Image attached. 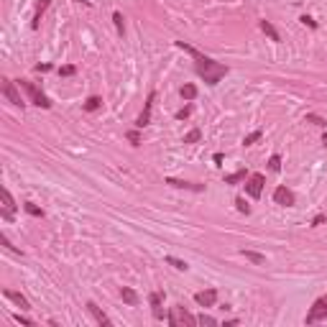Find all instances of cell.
Here are the masks:
<instances>
[{
    "instance_id": "cell-1",
    "label": "cell",
    "mask_w": 327,
    "mask_h": 327,
    "mask_svg": "<svg viewBox=\"0 0 327 327\" xmlns=\"http://www.w3.org/2000/svg\"><path fill=\"white\" fill-rule=\"evenodd\" d=\"M176 46L179 49H184L192 59H195V72L200 74V77L204 80V84H217L222 77L228 74V67L225 64H220V62H215V59H210V56H204V54H200L195 46H189V43H184V41H176Z\"/></svg>"
},
{
    "instance_id": "cell-2",
    "label": "cell",
    "mask_w": 327,
    "mask_h": 327,
    "mask_svg": "<svg viewBox=\"0 0 327 327\" xmlns=\"http://www.w3.org/2000/svg\"><path fill=\"white\" fill-rule=\"evenodd\" d=\"M18 87H21V90H26L28 100H31L36 108H43V110H49V108L54 105V102H51V100H49L46 95H43V92L39 90V87H36V84H34L31 80H18Z\"/></svg>"
},
{
    "instance_id": "cell-3",
    "label": "cell",
    "mask_w": 327,
    "mask_h": 327,
    "mask_svg": "<svg viewBox=\"0 0 327 327\" xmlns=\"http://www.w3.org/2000/svg\"><path fill=\"white\" fill-rule=\"evenodd\" d=\"M166 322L171 327H192V325H197V317L195 315H189V312L184 307H171L169 309V315H166Z\"/></svg>"
},
{
    "instance_id": "cell-4",
    "label": "cell",
    "mask_w": 327,
    "mask_h": 327,
    "mask_svg": "<svg viewBox=\"0 0 327 327\" xmlns=\"http://www.w3.org/2000/svg\"><path fill=\"white\" fill-rule=\"evenodd\" d=\"M322 320H327V294H325V296H320V299L309 307L307 317H304V322H307V325H317V322H322Z\"/></svg>"
},
{
    "instance_id": "cell-5",
    "label": "cell",
    "mask_w": 327,
    "mask_h": 327,
    "mask_svg": "<svg viewBox=\"0 0 327 327\" xmlns=\"http://www.w3.org/2000/svg\"><path fill=\"white\" fill-rule=\"evenodd\" d=\"M21 87H18V82H10V80H3V95H5V100L10 102V105H16V108H23V100H21Z\"/></svg>"
},
{
    "instance_id": "cell-6",
    "label": "cell",
    "mask_w": 327,
    "mask_h": 327,
    "mask_svg": "<svg viewBox=\"0 0 327 327\" xmlns=\"http://www.w3.org/2000/svg\"><path fill=\"white\" fill-rule=\"evenodd\" d=\"M263 184H266V176L263 174H250L248 179H245V192L253 200H258L261 197V192H263Z\"/></svg>"
},
{
    "instance_id": "cell-7",
    "label": "cell",
    "mask_w": 327,
    "mask_h": 327,
    "mask_svg": "<svg viewBox=\"0 0 327 327\" xmlns=\"http://www.w3.org/2000/svg\"><path fill=\"white\" fill-rule=\"evenodd\" d=\"M0 200H3V220H13V217H16V200H13V195H10V192L3 187V189H0Z\"/></svg>"
},
{
    "instance_id": "cell-8",
    "label": "cell",
    "mask_w": 327,
    "mask_h": 327,
    "mask_svg": "<svg viewBox=\"0 0 327 327\" xmlns=\"http://www.w3.org/2000/svg\"><path fill=\"white\" fill-rule=\"evenodd\" d=\"M274 202H276V204H284V207H294V204H296V197H294V192H291L289 187H276Z\"/></svg>"
},
{
    "instance_id": "cell-9",
    "label": "cell",
    "mask_w": 327,
    "mask_h": 327,
    "mask_svg": "<svg viewBox=\"0 0 327 327\" xmlns=\"http://www.w3.org/2000/svg\"><path fill=\"white\" fill-rule=\"evenodd\" d=\"M154 100H156V92H151V95H148L146 105H143V113L138 115V121H136V128H143V125H148V123H151V110H154Z\"/></svg>"
},
{
    "instance_id": "cell-10",
    "label": "cell",
    "mask_w": 327,
    "mask_h": 327,
    "mask_svg": "<svg viewBox=\"0 0 327 327\" xmlns=\"http://www.w3.org/2000/svg\"><path fill=\"white\" fill-rule=\"evenodd\" d=\"M195 302H197L200 307H215V302H217V289L197 291V294H195Z\"/></svg>"
},
{
    "instance_id": "cell-11",
    "label": "cell",
    "mask_w": 327,
    "mask_h": 327,
    "mask_svg": "<svg viewBox=\"0 0 327 327\" xmlns=\"http://www.w3.org/2000/svg\"><path fill=\"white\" fill-rule=\"evenodd\" d=\"M87 309H90V315L95 317V322H97V325H110V317H108L105 312H102L95 302H87Z\"/></svg>"
},
{
    "instance_id": "cell-12",
    "label": "cell",
    "mask_w": 327,
    "mask_h": 327,
    "mask_svg": "<svg viewBox=\"0 0 327 327\" xmlns=\"http://www.w3.org/2000/svg\"><path fill=\"white\" fill-rule=\"evenodd\" d=\"M166 184L169 187H176V189H192V192H202L204 189V184H195V182H182V179H166Z\"/></svg>"
},
{
    "instance_id": "cell-13",
    "label": "cell",
    "mask_w": 327,
    "mask_h": 327,
    "mask_svg": "<svg viewBox=\"0 0 327 327\" xmlns=\"http://www.w3.org/2000/svg\"><path fill=\"white\" fill-rule=\"evenodd\" d=\"M3 294L8 296V299H10V302H16V304H18L21 309H31V304H28V299H26V296H23V294H18V291H13V289H5Z\"/></svg>"
},
{
    "instance_id": "cell-14",
    "label": "cell",
    "mask_w": 327,
    "mask_h": 327,
    "mask_svg": "<svg viewBox=\"0 0 327 327\" xmlns=\"http://www.w3.org/2000/svg\"><path fill=\"white\" fill-rule=\"evenodd\" d=\"M161 291H154L151 296H148V302H151V309H154V317L156 320H164V312H161Z\"/></svg>"
},
{
    "instance_id": "cell-15",
    "label": "cell",
    "mask_w": 327,
    "mask_h": 327,
    "mask_svg": "<svg viewBox=\"0 0 327 327\" xmlns=\"http://www.w3.org/2000/svg\"><path fill=\"white\" fill-rule=\"evenodd\" d=\"M123 302L130 304V307H136L138 304V294L133 291V289H128V286H123Z\"/></svg>"
},
{
    "instance_id": "cell-16",
    "label": "cell",
    "mask_w": 327,
    "mask_h": 327,
    "mask_svg": "<svg viewBox=\"0 0 327 327\" xmlns=\"http://www.w3.org/2000/svg\"><path fill=\"white\" fill-rule=\"evenodd\" d=\"M261 31L266 34V36H271V41H279V31L269 23V21H261Z\"/></svg>"
},
{
    "instance_id": "cell-17",
    "label": "cell",
    "mask_w": 327,
    "mask_h": 327,
    "mask_svg": "<svg viewBox=\"0 0 327 327\" xmlns=\"http://www.w3.org/2000/svg\"><path fill=\"white\" fill-rule=\"evenodd\" d=\"M243 256L250 261V263H256V266H261V263H266V256H261V253H256V250H243Z\"/></svg>"
},
{
    "instance_id": "cell-18",
    "label": "cell",
    "mask_w": 327,
    "mask_h": 327,
    "mask_svg": "<svg viewBox=\"0 0 327 327\" xmlns=\"http://www.w3.org/2000/svg\"><path fill=\"white\" fill-rule=\"evenodd\" d=\"M46 8H49V0H41V3H39V8H36V13H34V23H31L34 28L39 26V21H41V13L46 10Z\"/></svg>"
},
{
    "instance_id": "cell-19",
    "label": "cell",
    "mask_w": 327,
    "mask_h": 327,
    "mask_svg": "<svg viewBox=\"0 0 327 327\" xmlns=\"http://www.w3.org/2000/svg\"><path fill=\"white\" fill-rule=\"evenodd\" d=\"M182 97H184V100H195V97H197V87H195V84H184V87H182Z\"/></svg>"
},
{
    "instance_id": "cell-20",
    "label": "cell",
    "mask_w": 327,
    "mask_h": 327,
    "mask_svg": "<svg viewBox=\"0 0 327 327\" xmlns=\"http://www.w3.org/2000/svg\"><path fill=\"white\" fill-rule=\"evenodd\" d=\"M200 138H202V130H200V128H192L187 136H184V143H197Z\"/></svg>"
},
{
    "instance_id": "cell-21",
    "label": "cell",
    "mask_w": 327,
    "mask_h": 327,
    "mask_svg": "<svg viewBox=\"0 0 327 327\" xmlns=\"http://www.w3.org/2000/svg\"><path fill=\"white\" fill-rule=\"evenodd\" d=\"M243 179H245V169H241V171L225 176V184H238V182H243Z\"/></svg>"
},
{
    "instance_id": "cell-22",
    "label": "cell",
    "mask_w": 327,
    "mask_h": 327,
    "mask_svg": "<svg viewBox=\"0 0 327 327\" xmlns=\"http://www.w3.org/2000/svg\"><path fill=\"white\" fill-rule=\"evenodd\" d=\"M100 105H102V100H100V97H87V102H84V110H87V113H92V110H97Z\"/></svg>"
},
{
    "instance_id": "cell-23",
    "label": "cell",
    "mask_w": 327,
    "mask_h": 327,
    "mask_svg": "<svg viewBox=\"0 0 327 327\" xmlns=\"http://www.w3.org/2000/svg\"><path fill=\"white\" fill-rule=\"evenodd\" d=\"M166 263H171V266H174V269H176V271H187V269H189V266H187L184 261H179V258H174V256H166Z\"/></svg>"
},
{
    "instance_id": "cell-24",
    "label": "cell",
    "mask_w": 327,
    "mask_h": 327,
    "mask_svg": "<svg viewBox=\"0 0 327 327\" xmlns=\"http://www.w3.org/2000/svg\"><path fill=\"white\" fill-rule=\"evenodd\" d=\"M304 121H307V123H312V125H320V128H325V125H327V121H325V118H320V115H312V113L304 118Z\"/></svg>"
},
{
    "instance_id": "cell-25",
    "label": "cell",
    "mask_w": 327,
    "mask_h": 327,
    "mask_svg": "<svg viewBox=\"0 0 327 327\" xmlns=\"http://www.w3.org/2000/svg\"><path fill=\"white\" fill-rule=\"evenodd\" d=\"M23 210H26L28 215H34V217H43V212L39 210V207H36L34 202H26V204H23Z\"/></svg>"
},
{
    "instance_id": "cell-26",
    "label": "cell",
    "mask_w": 327,
    "mask_h": 327,
    "mask_svg": "<svg viewBox=\"0 0 327 327\" xmlns=\"http://www.w3.org/2000/svg\"><path fill=\"white\" fill-rule=\"evenodd\" d=\"M263 136V130H253V133H248V136L243 138V146H250V143H256L258 138Z\"/></svg>"
},
{
    "instance_id": "cell-27",
    "label": "cell",
    "mask_w": 327,
    "mask_h": 327,
    "mask_svg": "<svg viewBox=\"0 0 327 327\" xmlns=\"http://www.w3.org/2000/svg\"><path fill=\"white\" fill-rule=\"evenodd\" d=\"M269 169H271V171H279V169H281V156H279V154H274V156L269 159Z\"/></svg>"
},
{
    "instance_id": "cell-28",
    "label": "cell",
    "mask_w": 327,
    "mask_h": 327,
    "mask_svg": "<svg viewBox=\"0 0 327 327\" xmlns=\"http://www.w3.org/2000/svg\"><path fill=\"white\" fill-rule=\"evenodd\" d=\"M113 21H115L118 34H123V31H125V23H123V16H121V13H113Z\"/></svg>"
},
{
    "instance_id": "cell-29",
    "label": "cell",
    "mask_w": 327,
    "mask_h": 327,
    "mask_svg": "<svg viewBox=\"0 0 327 327\" xmlns=\"http://www.w3.org/2000/svg\"><path fill=\"white\" fill-rule=\"evenodd\" d=\"M235 204H238V212H243V215H250V207L245 204V200H243V197H238V200H235Z\"/></svg>"
},
{
    "instance_id": "cell-30",
    "label": "cell",
    "mask_w": 327,
    "mask_h": 327,
    "mask_svg": "<svg viewBox=\"0 0 327 327\" xmlns=\"http://www.w3.org/2000/svg\"><path fill=\"white\" fill-rule=\"evenodd\" d=\"M197 325H217V320L210 317V315H200V317H197Z\"/></svg>"
},
{
    "instance_id": "cell-31",
    "label": "cell",
    "mask_w": 327,
    "mask_h": 327,
    "mask_svg": "<svg viewBox=\"0 0 327 327\" xmlns=\"http://www.w3.org/2000/svg\"><path fill=\"white\" fill-rule=\"evenodd\" d=\"M299 21H302L304 26H309V28H317V21H315V18H312V16H302Z\"/></svg>"
},
{
    "instance_id": "cell-32",
    "label": "cell",
    "mask_w": 327,
    "mask_h": 327,
    "mask_svg": "<svg viewBox=\"0 0 327 327\" xmlns=\"http://www.w3.org/2000/svg\"><path fill=\"white\" fill-rule=\"evenodd\" d=\"M128 141H130L133 146H138V141H141V136H138V130H130V133H128Z\"/></svg>"
},
{
    "instance_id": "cell-33",
    "label": "cell",
    "mask_w": 327,
    "mask_h": 327,
    "mask_svg": "<svg viewBox=\"0 0 327 327\" xmlns=\"http://www.w3.org/2000/svg\"><path fill=\"white\" fill-rule=\"evenodd\" d=\"M74 72H77L74 67H62V69H59V74H62V77H72Z\"/></svg>"
},
{
    "instance_id": "cell-34",
    "label": "cell",
    "mask_w": 327,
    "mask_h": 327,
    "mask_svg": "<svg viewBox=\"0 0 327 327\" xmlns=\"http://www.w3.org/2000/svg\"><path fill=\"white\" fill-rule=\"evenodd\" d=\"M189 113H192V108H182V110H176V118L184 121V118H189Z\"/></svg>"
},
{
    "instance_id": "cell-35",
    "label": "cell",
    "mask_w": 327,
    "mask_h": 327,
    "mask_svg": "<svg viewBox=\"0 0 327 327\" xmlns=\"http://www.w3.org/2000/svg\"><path fill=\"white\" fill-rule=\"evenodd\" d=\"M51 64H36V72H49Z\"/></svg>"
},
{
    "instance_id": "cell-36",
    "label": "cell",
    "mask_w": 327,
    "mask_h": 327,
    "mask_svg": "<svg viewBox=\"0 0 327 327\" xmlns=\"http://www.w3.org/2000/svg\"><path fill=\"white\" fill-rule=\"evenodd\" d=\"M16 322H21V325H31V320H26V317H21V315H16Z\"/></svg>"
},
{
    "instance_id": "cell-37",
    "label": "cell",
    "mask_w": 327,
    "mask_h": 327,
    "mask_svg": "<svg viewBox=\"0 0 327 327\" xmlns=\"http://www.w3.org/2000/svg\"><path fill=\"white\" fill-rule=\"evenodd\" d=\"M322 143H325V146H327V133H325V136H322Z\"/></svg>"
}]
</instances>
